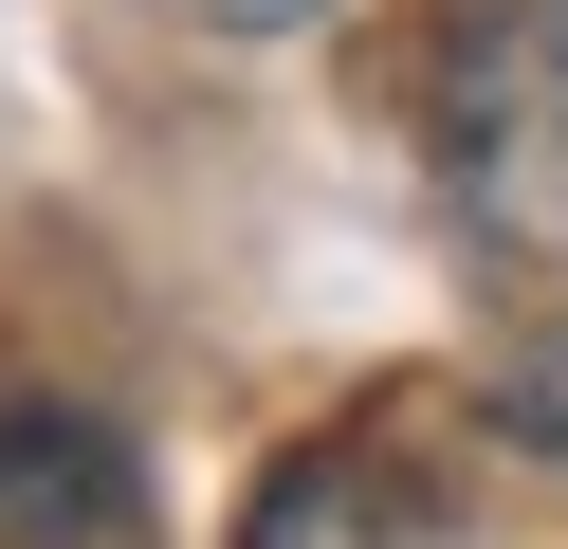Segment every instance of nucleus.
I'll return each instance as SVG.
<instances>
[{
    "instance_id": "obj_1",
    "label": "nucleus",
    "mask_w": 568,
    "mask_h": 549,
    "mask_svg": "<svg viewBox=\"0 0 568 549\" xmlns=\"http://www.w3.org/2000/svg\"><path fill=\"white\" fill-rule=\"evenodd\" d=\"M440 146L477 183V220L568 238V19H477L440 55Z\"/></svg>"
},
{
    "instance_id": "obj_4",
    "label": "nucleus",
    "mask_w": 568,
    "mask_h": 549,
    "mask_svg": "<svg viewBox=\"0 0 568 549\" xmlns=\"http://www.w3.org/2000/svg\"><path fill=\"white\" fill-rule=\"evenodd\" d=\"M202 19H312V0H202Z\"/></svg>"
},
{
    "instance_id": "obj_3",
    "label": "nucleus",
    "mask_w": 568,
    "mask_h": 549,
    "mask_svg": "<svg viewBox=\"0 0 568 549\" xmlns=\"http://www.w3.org/2000/svg\"><path fill=\"white\" fill-rule=\"evenodd\" d=\"M257 549H404V531L367 476H294V495H257Z\"/></svg>"
},
{
    "instance_id": "obj_2",
    "label": "nucleus",
    "mask_w": 568,
    "mask_h": 549,
    "mask_svg": "<svg viewBox=\"0 0 568 549\" xmlns=\"http://www.w3.org/2000/svg\"><path fill=\"white\" fill-rule=\"evenodd\" d=\"M148 476L92 403H0V549H129Z\"/></svg>"
},
{
    "instance_id": "obj_5",
    "label": "nucleus",
    "mask_w": 568,
    "mask_h": 549,
    "mask_svg": "<svg viewBox=\"0 0 568 549\" xmlns=\"http://www.w3.org/2000/svg\"><path fill=\"white\" fill-rule=\"evenodd\" d=\"M550 19H568V0H550Z\"/></svg>"
}]
</instances>
